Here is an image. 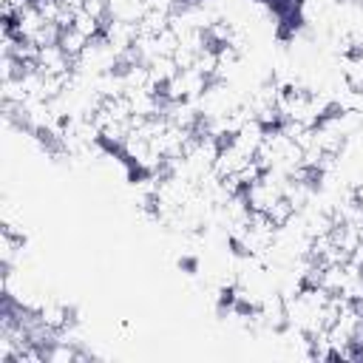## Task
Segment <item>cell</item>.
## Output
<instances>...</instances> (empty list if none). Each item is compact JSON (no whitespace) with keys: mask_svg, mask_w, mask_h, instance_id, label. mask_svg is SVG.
Here are the masks:
<instances>
[{"mask_svg":"<svg viewBox=\"0 0 363 363\" xmlns=\"http://www.w3.org/2000/svg\"><path fill=\"white\" fill-rule=\"evenodd\" d=\"M267 216H269V221H272L275 230H284V227L298 216V210H295V204H292L286 196H278V199L267 207Z\"/></svg>","mask_w":363,"mask_h":363,"instance_id":"1","label":"cell"},{"mask_svg":"<svg viewBox=\"0 0 363 363\" xmlns=\"http://www.w3.org/2000/svg\"><path fill=\"white\" fill-rule=\"evenodd\" d=\"M71 60H79L82 57V51L88 48V37L82 34V31H77V28H62V34H60V43H57Z\"/></svg>","mask_w":363,"mask_h":363,"instance_id":"2","label":"cell"},{"mask_svg":"<svg viewBox=\"0 0 363 363\" xmlns=\"http://www.w3.org/2000/svg\"><path fill=\"white\" fill-rule=\"evenodd\" d=\"M176 264H179V269H184L187 275H196V272H199V261H196L193 255H182Z\"/></svg>","mask_w":363,"mask_h":363,"instance_id":"3","label":"cell"}]
</instances>
